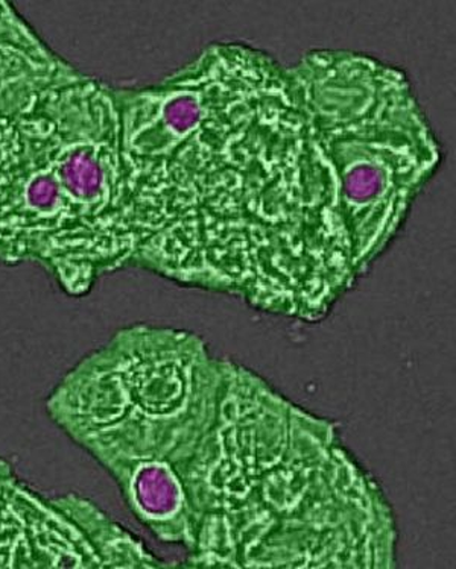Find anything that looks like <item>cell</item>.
I'll return each instance as SVG.
<instances>
[{
  "instance_id": "6da1fadb",
  "label": "cell",
  "mask_w": 456,
  "mask_h": 569,
  "mask_svg": "<svg viewBox=\"0 0 456 569\" xmlns=\"http://www.w3.org/2000/svg\"><path fill=\"white\" fill-rule=\"evenodd\" d=\"M137 268L318 319L359 276L291 68L207 46L116 89Z\"/></svg>"
},
{
  "instance_id": "7a4b0ae2",
  "label": "cell",
  "mask_w": 456,
  "mask_h": 569,
  "mask_svg": "<svg viewBox=\"0 0 456 569\" xmlns=\"http://www.w3.org/2000/svg\"><path fill=\"white\" fill-rule=\"evenodd\" d=\"M360 273L404 226L442 163L408 77L365 53L319 49L291 68Z\"/></svg>"
},
{
  "instance_id": "3957f363",
  "label": "cell",
  "mask_w": 456,
  "mask_h": 569,
  "mask_svg": "<svg viewBox=\"0 0 456 569\" xmlns=\"http://www.w3.org/2000/svg\"><path fill=\"white\" fill-rule=\"evenodd\" d=\"M68 62L43 43L0 40V232L48 172L57 86Z\"/></svg>"
},
{
  "instance_id": "277c9868",
  "label": "cell",
  "mask_w": 456,
  "mask_h": 569,
  "mask_svg": "<svg viewBox=\"0 0 456 569\" xmlns=\"http://www.w3.org/2000/svg\"><path fill=\"white\" fill-rule=\"evenodd\" d=\"M101 510L70 492L43 497L0 459V569L101 567Z\"/></svg>"
}]
</instances>
